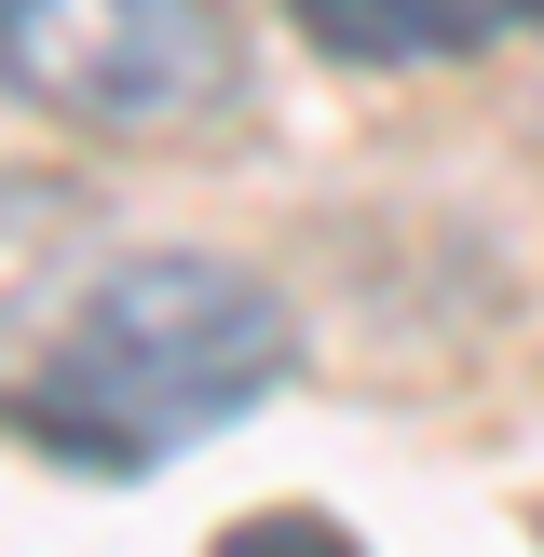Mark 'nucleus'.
<instances>
[{"instance_id": "1", "label": "nucleus", "mask_w": 544, "mask_h": 557, "mask_svg": "<svg viewBox=\"0 0 544 557\" xmlns=\"http://www.w3.org/2000/svg\"><path fill=\"white\" fill-rule=\"evenodd\" d=\"M286 368H299L286 299L232 259L163 245V259H123L69 299V326L14 381V435L41 462H82V476H150L190 435L245 422Z\"/></svg>"}, {"instance_id": "2", "label": "nucleus", "mask_w": 544, "mask_h": 557, "mask_svg": "<svg viewBox=\"0 0 544 557\" xmlns=\"http://www.w3.org/2000/svg\"><path fill=\"white\" fill-rule=\"evenodd\" d=\"M0 69L82 136H177L232 96L245 54L218 0H0Z\"/></svg>"}, {"instance_id": "3", "label": "nucleus", "mask_w": 544, "mask_h": 557, "mask_svg": "<svg viewBox=\"0 0 544 557\" xmlns=\"http://www.w3.org/2000/svg\"><path fill=\"white\" fill-rule=\"evenodd\" d=\"M286 14L341 69H435V54H477L517 0H286Z\"/></svg>"}, {"instance_id": "4", "label": "nucleus", "mask_w": 544, "mask_h": 557, "mask_svg": "<svg viewBox=\"0 0 544 557\" xmlns=\"http://www.w3.org/2000/svg\"><path fill=\"white\" fill-rule=\"evenodd\" d=\"M218 557H354V544L326 531V517L286 504V517H232V531H218Z\"/></svg>"}, {"instance_id": "5", "label": "nucleus", "mask_w": 544, "mask_h": 557, "mask_svg": "<svg viewBox=\"0 0 544 557\" xmlns=\"http://www.w3.org/2000/svg\"><path fill=\"white\" fill-rule=\"evenodd\" d=\"M517 14H531V27H544V0H517Z\"/></svg>"}, {"instance_id": "6", "label": "nucleus", "mask_w": 544, "mask_h": 557, "mask_svg": "<svg viewBox=\"0 0 544 557\" xmlns=\"http://www.w3.org/2000/svg\"><path fill=\"white\" fill-rule=\"evenodd\" d=\"M531 531H544V517H531Z\"/></svg>"}]
</instances>
